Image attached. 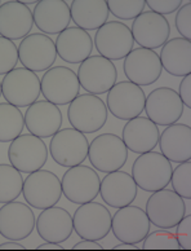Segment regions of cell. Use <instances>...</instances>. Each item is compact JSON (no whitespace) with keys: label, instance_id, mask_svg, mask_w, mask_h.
I'll list each match as a JSON object with an SVG mask.
<instances>
[{"label":"cell","instance_id":"7bdbcfd3","mask_svg":"<svg viewBox=\"0 0 191 251\" xmlns=\"http://www.w3.org/2000/svg\"><path fill=\"white\" fill-rule=\"evenodd\" d=\"M36 250H65L60 244H54V242H45V244L40 245L36 248Z\"/></svg>","mask_w":191,"mask_h":251},{"label":"cell","instance_id":"4dcf8cb0","mask_svg":"<svg viewBox=\"0 0 191 251\" xmlns=\"http://www.w3.org/2000/svg\"><path fill=\"white\" fill-rule=\"evenodd\" d=\"M25 117L22 111L9 102H0V143H11L22 135Z\"/></svg>","mask_w":191,"mask_h":251},{"label":"cell","instance_id":"8d00e7d4","mask_svg":"<svg viewBox=\"0 0 191 251\" xmlns=\"http://www.w3.org/2000/svg\"><path fill=\"white\" fill-rule=\"evenodd\" d=\"M174 25L181 38L190 40L191 38V3L182 4L174 18Z\"/></svg>","mask_w":191,"mask_h":251},{"label":"cell","instance_id":"83f0119b","mask_svg":"<svg viewBox=\"0 0 191 251\" xmlns=\"http://www.w3.org/2000/svg\"><path fill=\"white\" fill-rule=\"evenodd\" d=\"M159 148L170 162L184 163L191 159V127L184 123L167 126L159 136Z\"/></svg>","mask_w":191,"mask_h":251},{"label":"cell","instance_id":"d4e9b609","mask_svg":"<svg viewBox=\"0 0 191 251\" xmlns=\"http://www.w3.org/2000/svg\"><path fill=\"white\" fill-rule=\"evenodd\" d=\"M137 184L132 175L124 171H114L105 176L100 185V194L110 207L122 208L132 204L137 197Z\"/></svg>","mask_w":191,"mask_h":251},{"label":"cell","instance_id":"d6986e66","mask_svg":"<svg viewBox=\"0 0 191 251\" xmlns=\"http://www.w3.org/2000/svg\"><path fill=\"white\" fill-rule=\"evenodd\" d=\"M35 223V214L29 204L12 201L0 207V236L5 240H25L34 232Z\"/></svg>","mask_w":191,"mask_h":251},{"label":"cell","instance_id":"8fae6325","mask_svg":"<svg viewBox=\"0 0 191 251\" xmlns=\"http://www.w3.org/2000/svg\"><path fill=\"white\" fill-rule=\"evenodd\" d=\"M111 214L98 202L80 204L72 216L75 233L83 240H104L111 230Z\"/></svg>","mask_w":191,"mask_h":251},{"label":"cell","instance_id":"7dc6e473","mask_svg":"<svg viewBox=\"0 0 191 251\" xmlns=\"http://www.w3.org/2000/svg\"><path fill=\"white\" fill-rule=\"evenodd\" d=\"M0 5H1V4H0Z\"/></svg>","mask_w":191,"mask_h":251},{"label":"cell","instance_id":"4316f807","mask_svg":"<svg viewBox=\"0 0 191 251\" xmlns=\"http://www.w3.org/2000/svg\"><path fill=\"white\" fill-rule=\"evenodd\" d=\"M57 56L67 64H82L90 57L93 50V40L85 30L79 27H67L58 34L54 42Z\"/></svg>","mask_w":191,"mask_h":251},{"label":"cell","instance_id":"f1b7e54d","mask_svg":"<svg viewBox=\"0 0 191 251\" xmlns=\"http://www.w3.org/2000/svg\"><path fill=\"white\" fill-rule=\"evenodd\" d=\"M162 68L173 76H186L191 73V42L173 38L162 47L159 54Z\"/></svg>","mask_w":191,"mask_h":251},{"label":"cell","instance_id":"f6af8a7d","mask_svg":"<svg viewBox=\"0 0 191 251\" xmlns=\"http://www.w3.org/2000/svg\"><path fill=\"white\" fill-rule=\"evenodd\" d=\"M21 1V0H20ZM38 0H23V1H21L22 4H25V5H29V4H35Z\"/></svg>","mask_w":191,"mask_h":251},{"label":"cell","instance_id":"9c48e42d","mask_svg":"<svg viewBox=\"0 0 191 251\" xmlns=\"http://www.w3.org/2000/svg\"><path fill=\"white\" fill-rule=\"evenodd\" d=\"M101 179L94 169L82 165L70 167L62 176V194L76 204L94 201L100 194Z\"/></svg>","mask_w":191,"mask_h":251},{"label":"cell","instance_id":"8992f818","mask_svg":"<svg viewBox=\"0 0 191 251\" xmlns=\"http://www.w3.org/2000/svg\"><path fill=\"white\" fill-rule=\"evenodd\" d=\"M22 194L25 201L33 208L52 207L60 202L62 196L61 181L52 171L38 170L29 174L23 180Z\"/></svg>","mask_w":191,"mask_h":251},{"label":"cell","instance_id":"603a6c76","mask_svg":"<svg viewBox=\"0 0 191 251\" xmlns=\"http://www.w3.org/2000/svg\"><path fill=\"white\" fill-rule=\"evenodd\" d=\"M34 25L45 35L61 34L71 21L70 5L64 0H40L33 11Z\"/></svg>","mask_w":191,"mask_h":251},{"label":"cell","instance_id":"74e56055","mask_svg":"<svg viewBox=\"0 0 191 251\" xmlns=\"http://www.w3.org/2000/svg\"><path fill=\"white\" fill-rule=\"evenodd\" d=\"M176 236L180 249L186 251L191 250V215H185L176 226Z\"/></svg>","mask_w":191,"mask_h":251},{"label":"cell","instance_id":"7c38bea8","mask_svg":"<svg viewBox=\"0 0 191 251\" xmlns=\"http://www.w3.org/2000/svg\"><path fill=\"white\" fill-rule=\"evenodd\" d=\"M78 80L84 91L92 95L107 94L118 79L115 64L102 56H90L78 69Z\"/></svg>","mask_w":191,"mask_h":251},{"label":"cell","instance_id":"e0dca14e","mask_svg":"<svg viewBox=\"0 0 191 251\" xmlns=\"http://www.w3.org/2000/svg\"><path fill=\"white\" fill-rule=\"evenodd\" d=\"M184 109L185 105L176 90L170 87H159L146 97L144 110L151 122L166 127L177 123L184 114Z\"/></svg>","mask_w":191,"mask_h":251},{"label":"cell","instance_id":"836d02e7","mask_svg":"<svg viewBox=\"0 0 191 251\" xmlns=\"http://www.w3.org/2000/svg\"><path fill=\"white\" fill-rule=\"evenodd\" d=\"M142 250H180V245L173 232L168 229L155 230L145 237Z\"/></svg>","mask_w":191,"mask_h":251},{"label":"cell","instance_id":"f35d334b","mask_svg":"<svg viewBox=\"0 0 191 251\" xmlns=\"http://www.w3.org/2000/svg\"><path fill=\"white\" fill-rule=\"evenodd\" d=\"M146 5L158 15L166 16L178 11L182 5V0H148Z\"/></svg>","mask_w":191,"mask_h":251},{"label":"cell","instance_id":"4fadbf2b","mask_svg":"<svg viewBox=\"0 0 191 251\" xmlns=\"http://www.w3.org/2000/svg\"><path fill=\"white\" fill-rule=\"evenodd\" d=\"M42 95L54 105L70 104L80 91L78 75L67 66H54L45 72L40 82Z\"/></svg>","mask_w":191,"mask_h":251},{"label":"cell","instance_id":"f546056e","mask_svg":"<svg viewBox=\"0 0 191 251\" xmlns=\"http://www.w3.org/2000/svg\"><path fill=\"white\" fill-rule=\"evenodd\" d=\"M70 15L76 27L98 30L107 22V3L105 0H75L70 5Z\"/></svg>","mask_w":191,"mask_h":251},{"label":"cell","instance_id":"277c9868","mask_svg":"<svg viewBox=\"0 0 191 251\" xmlns=\"http://www.w3.org/2000/svg\"><path fill=\"white\" fill-rule=\"evenodd\" d=\"M145 212L152 226L159 229H172L186 215V204L174 190L164 188L149 197Z\"/></svg>","mask_w":191,"mask_h":251},{"label":"cell","instance_id":"d6a6232c","mask_svg":"<svg viewBox=\"0 0 191 251\" xmlns=\"http://www.w3.org/2000/svg\"><path fill=\"white\" fill-rule=\"evenodd\" d=\"M106 3L108 12L124 21L138 17L144 12L146 5L145 0H108Z\"/></svg>","mask_w":191,"mask_h":251},{"label":"cell","instance_id":"5b68a950","mask_svg":"<svg viewBox=\"0 0 191 251\" xmlns=\"http://www.w3.org/2000/svg\"><path fill=\"white\" fill-rule=\"evenodd\" d=\"M42 88L40 79L26 68H16L5 74L1 80V96L16 108H29L38 101Z\"/></svg>","mask_w":191,"mask_h":251},{"label":"cell","instance_id":"1f68e13d","mask_svg":"<svg viewBox=\"0 0 191 251\" xmlns=\"http://www.w3.org/2000/svg\"><path fill=\"white\" fill-rule=\"evenodd\" d=\"M23 188V177L12 165H0V203H8L20 197Z\"/></svg>","mask_w":191,"mask_h":251},{"label":"cell","instance_id":"ab89813d","mask_svg":"<svg viewBox=\"0 0 191 251\" xmlns=\"http://www.w3.org/2000/svg\"><path fill=\"white\" fill-rule=\"evenodd\" d=\"M182 104L186 105V108L191 109V75L184 76L180 83V92H178Z\"/></svg>","mask_w":191,"mask_h":251},{"label":"cell","instance_id":"ac0fdd59","mask_svg":"<svg viewBox=\"0 0 191 251\" xmlns=\"http://www.w3.org/2000/svg\"><path fill=\"white\" fill-rule=\"evenodd\" d=\"M123 72L129 82L137 86H150L160 78L163 68L155 50L138 47L126 56Z\"/></svg>","mask_w":191,"mask_h":251},{"label":"cell","instance_id":"484cf974","mask_svg":"<svg viewBox=\"0 0 191 251\" xmlns=\"http://www.w3.org/2000/svg\"><path fill=\"white\" fill-rule=\"evenodd\" d=\"M158 126L145 117H136L127 122L123 128V143L128 151L136 154L152 151L159 143Z\"/></svg>","mask_w":191,"mask_h":251},{"label":"cell","instance_id":"60d3db41","mask_svg":"<svg viewBox=\"0 0 191 251\" xmlns=\"http://www.w3.org/2000/svg\"><path fill=\"white\" fill-rule=\"evenodd\" d=\"M72 250H104L101 245L97 244V241L92 240H84L79 244H76Z\"/></svg>","mask_w":191,"mask_h":251},{"label":"cell","instance_id":"cb8c5ba5","mask_svg":"<svg viewBox=\"0 0 191 251\" xmlns=\"http://www.w3.org/2000/svg\"><path fill=\"white\" fill-rule=\"evenodd\" d=\"M35 229L45 242L62 244L70 238L74 230L72 216L62 207L44 208L35 223Z\"/></svg>","mask_w":191,"mask_h":251},{"label":"cell","instance_id":"3957f363","mask_svg":"<svg viewBox=\"0 0 191 251\" xmlns=\"http://www.w3.org/2000/svg\"><path fill=\"white\" fill-rule=\"evenodd\" d=\"M88 159L94 170L110 174L119 171L128 161V149L115 133H102L89 144Z\"/></svg>","mask_w":191,"mask_h":251},{"label":"cell","instance_id":"b9f144b4","mask_svg":"<svg viewBox=\"0 0 191 251\" xmlns=\"http://www.w3.org/2000/svg\"><path fill=\"white\" fill-rule=\"evenodd\" d=\"M0 250H26V248L21 244H17V241H12V242L0 245Z\"/></svg>","mask_w":191,"mask_h":251},{"label":"cell","instance_id":"7a4b0ae2","mask_svg":"<svg viewBox=\"0 0 191 251\" xmlns=\"http://www.w3.org/2000/svg\"><path fill=\"white\" fill-rule=\"evenodd\" d=\"M108 110L97 95H78L70 102L67 118L72 128L83 133H94L106 125Z\"/></svg>","mask_w":191,"mask_h":251},{"label":"cell","instance_id":"ffe728a7","mask_svg":"<svg viewBox=\"0 0 191 251\" xmlns=\"http://www.w3.org/2000/svg\"><path fill=\"white\" fill-rule=\"evenodd\" d=\"M132 36L141 48L156 50L168 42L170 35V22L164 16L152 11L142 12L132 22Z\"/></svg>","mask_w":191,"mask_h":251},{"label":"cell","instance_id":"30bf717a","mask_svg":"<svg viewBox=\"0 0 191 251\" xmlns=\"http://www.w3.org/2000/svg\"><path fill=\"white\" fill-rule=\"evenodd\" d=\"M94 46L100 56L110 61L126 58L134 47L132 31L124 22H106L94 35Z\"/></svg>","mask_w":191,"mask_h":251},{"label":"cell","instance_id":"2e32d148","mask_svg":"<svg viewBox=\"0 0 191 251\" xmlns=\"http://www.w3.org/2000/svg\"><path fill=\"white\" fill-rule=\"evenodd\" d=\"M151 223L145 210L138 206H124L111 218V230L120 242L137 245L150 233Z\"/></svg>","mask_w":191,"mask_h":251},{"label":"cell","instance_id":"bcb514c9","mask_svg":"<svg viewBox=\"0 0 191 251\" xmlns=\"http://www.w3.org/2000/svg\"><path fill=\"white\" fill-rule=\"evenodd\" d=\"M0 96H1V83H0Z\"/></svg>","mask_w":191,"mask_h":251},{"label":"cell","instance_id":"6da1fadb","mask_svg":"<svg viewBox=\"0 0 191 251\" xmlns=\"http://www.w3.org/2000/svg\"><path fill=\"white\" fill-rule=\"evenodd\" d=\"M172 163L162 153L148 151L140 154L132 166V177L140 189L154 193L170 185Z\"/></svg>","mask_w":191,"mask_h":251},{"label":"cell","instance_id":"52a82bcc","mask_svg":"<svg viewBox=\"0 0 191 251\" xmlns=\"http://www.w3.org/2000/svg\"><path fill=\"white\" fill-rule=\"evenodd\" d=\"M8 159L21 174L35 173L47 163V145L43 139L31 133H23L11 141L8 148Z\"/></svg>","mask_w":191,"mask_h":251},{"label":"cell","instance_id":"9a60e30c","mask_svg":"<svg viewBox=\"0 0 191 251\" xmlns=\"http://www.w3.org/2000/svg\"><path fill=\"white\" fill-rule=\"evenodd\" d=\"M144 90L134 83L126 80V82L115 83L112 88L107 92L106 97V106L107 110L115 118L122 121H130V119L140 117L145 109Z\"/></svg>","mask_w":191,"mask_h":251},{"label":"cell","instance_id":"e575fe53","mask_svg":"<svg viewBox=\"0 0 191 251\" xmlns=\"http://www.w3.org/2000/svg\"><path fill=\"white\" fill-rule=\"evenodd\" d=\"M172 188L180 197L191 200V162H184L177 166L170 176Z\"/></svg>","mask_w":191,"mask_h":251},{"label":"cell","instance_id":"ee69618b","mask_svg":"<svg viewBox=\"0 0 191 251\" xmlns=\"http://www.w3.org/2000/svg\"><path fill=\"white\" fill-rule=\"evenodd\" d=\"M112 250H134V251H137V250H140V249H138L134 244H127V242H122L120 245H116V246H114V249H112Z\"/></svg>","mask_w":191,"mask_h":251},{"label":"cell","instance_id":"d590c367","mask_svg":"<svg viewBox=\"0 0 191 251\" xmlns=\"http://www.w3.org/2000/svg\"><path fill=\"white\" fill-rule=\"evenodd\" d=\"M18 62V47L13 40L0 36V75H5Z\"/></svg>","mask_w":191,"mask_h":251},{"label":"cell","instance_id":"44dd1931","mask_svg":"<svg viewBox=\"0 0 191 251\" xmlns=\"http://www.w3.org/2000/svg\"><path fill=\"white\" fill-rule=\"evenodd\" d=\"M23 117L27 131L40 139H48L56 135L64 122L60 108L47 100L35 101L27 108Z\"/></svg>","mask_w":191,"mask_h":251},{"label":"cell","instance_id":"7402d4cb","mask_svg":"<svg viewBox=\"0 0 191 251\" xmlns=\"http://www.w3.org/2000/svg\"><path fill=\"white\" fill-rule=\"evenodd\" d=\"M34 27L33 12L20 0L0 5V36L9 40L23 39Z\"/></svg>","mask_w":191,"mask_h":251},{"label":"cell","instance_id":"5bb4252c","mask_svg":"<svg viewBox=\"0 0 191 251\" xmlns=\"http://www.w3.org/2000/svg\"><path fill=\"white\" fill-rule=\"evenodd\" d=\"M57 50L51 36L35 32L21 40L18 46V60L23 68L34 73L45 72L56 62Z\"/></svg>","mask_w":191,"mask_h":251},{"label":"cell","instance_id":"ba28073f","mask_svg":"<svg viewBox=\"0 0 191 251\" xmlns=\"http://www.w3.org/2000/svg\"><path fill=\"white\" fill-rule=\"evenodd\" d=\"M89 143L85 133L75 128H62L53 135L49 143V153L57 165L74 167L88 158Z\"/></svg>","mask_w":191,"mask_h":251}]
</instances>
